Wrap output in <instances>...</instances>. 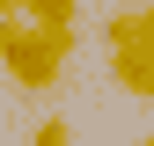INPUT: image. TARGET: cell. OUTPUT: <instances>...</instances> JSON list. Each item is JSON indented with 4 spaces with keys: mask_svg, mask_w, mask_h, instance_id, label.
Masks as SVG:
<instances>
[{
    "mask_svg": "<svg viewBox=\"0 0 154 146\" xmlns=\"http://www.w3.org/2000/svg\"><path fill=\"white\" fill-rule=\"evenodd\" d=\"M103 44H110V80L154 102V7H118L103 22Z\"/></svg>",
    "mask_w": 154,
    "mask_h": 146,
    "instance_id": "cell-2",
    "label": "cell"
},
{
    "mask_svg": "<svg viewBox=\"0 0 154 146\" xmlns=\"http://www.w3.org/2000/svg\"><path fill=\"white\" fill-rule=\"evenodd\" d=\"M118 7H154V0H118Z\"/></svg>",
    "mask_w": 154,
    "mask_h": 146,
    "instance_id": "cell-6",
    "label": "cell"
},
{
    "mask_svg": "<svg viewBox=\"0 0 154 146\" xmlns=\"http://www.w3.org/2000/svg\"><path fill=\"white\" fill-rule=\"evenodd\" d=\"M66 59H73V29H37V22H22V15L0 22V66L15 73L22 95H51L59 73H66Z\"/></svg>",
    "mask_w": 154,
    "mask_h": 146,
    "instance_id": "cell-1",
    "label": "cell"
},
{
    "mask_svg": "<svg viewBox=\"0 0 154 146\" xmlns=\"http://www.w3.org/2000/svg\"><path fill=\"white\" fill-rule=\"evenodd\" d=\"M73 7L81 0H15V15L37 22V29H73Z\"/></svg>",
    "mask_w": 154,
    "mask_h": 146,
    "instance_id": "cell-3",
    "label": "cell"
},
{
    "mask_svg": "<svg viewBox=\"0 0 154 146\" xmlns=\"http://www.w3.org/2000/svg\"><path fill=\"white\" fill-rule=\"evenodd\" d=\"M8 15H15V0H0V22H8Z\"/></svg>",
    "mask_w": 154,
    "mask_h": 146,
    "instance_id": "cell-5",
    "label": "cell"
},
{
    "mask_svg": "<svg viewBox=\"0 0 154 146\" xmlns=\"http://www.w3.org/2000/svg\"><path fill=\"white\" fill-rule=\"evenodd\" d=\"M140 146H154V132H147V139H140Z\"/></svg>",
    "mask_w": 154,
    "mask_h": 146,
    "instance_id": "cell-7",
    "label": "cell"
},
{
    "mask_svg": "<svg viewBox=\"0 0 154 146\" xmlns=\"http://www.w3.org/2000/svg\"><path fill=\"white\" fill-rule=\"evenodd\" d=\"M29 146H73V124H66V117H37Z\"/></svg>",
    "mask_w": 154,
    "mask_h": 146,
    "instance_id": "cell-4",
    "label": "cell"
}]
</instances>
